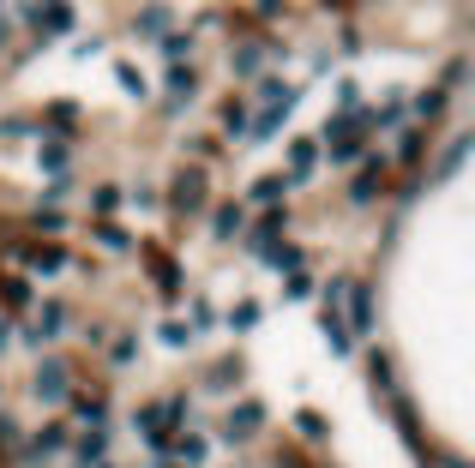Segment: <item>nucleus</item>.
<instances>
[{"instance_id": "5", "label": "nucleus", "mask_w": 475, "mask_h": 468, "mask_svg": "<svg viewBox=\"0 0 475 468\" xmlns=\"http://www.w3.org/2000/svg\"><path fill=\"white\" fill-rule=\"evenodd\" d=\"M60 330H67V307H60V300H43V307H37V318H30V342L43 348V342H55Z\"/></svg>"}, {"instance_id": "12", "label": "nucleus", "mask_w": 475, "mask_h": 468, "mask_svg": "<svg viewBox=\"0 0 475 468\" xmlns=\"http://www.w3.org/2000/svg\"><path fill=\"white\" fill-rule=\"evenodd\" d=\"M259 253H265L271 270H301V253H295V246H259Z\"/></svg>"}, {"instance_id": "15", "label": "nucleus", "mask_w": 475, "mask_h": 468, "mask_svg": "<svg viewBox=\"0 0 475 468\" xmlns=\"http://www.w3.org/2000/svg\"><path fill=\"white\" fill-rule=\"evenodd\" d=\"M229 325L235 330H253V325H259V300H241V307L229 312Z\"/></svg>"}, {"instance_id": "22", "label": "nucleus", "mask_w": 475, "mask_h": 468, "mask_svg": "<svg viewBox=\"0 0 475 468\" xmlns=\"http://www.w3.org/2000/svg\"><path fill=\"white\" fill-rule=\"evenodd\" d=\"M48 127H55V132H72V102H55V109H48Z\"/></svg>"}, {"instance_id": "13", "label": "nucleus", "mask_w": 475, "mask_h": 468, "mask_svg": "<svg viewBox=\"0 0 475 468\" xmlns=\"http://www.w3.org/2000/svg\"><path fill=\"white\" fill-rule=\"evenodd\" d=\"M102 451H109V439H102V426H90L85 439H79V456H85V463H102Z\"/></svg>"}, {"instance_id": "16", "label": "nucleus", "mask_w": 475, "mask_h": 468, "mask_svg": "<svg viewBox=\"0 0 475 468\" xmlns=\"http://www.w3.org/2000/svg\"><path fill=\"white\" fill-rule=\"evenodd\" d=\"M163 342H169V348H187V342H193V325L169 318V325H163Z\"/></svg>"}, {"instance_id": "6", "label": "nucleus", "mask_w": 475, "mask_h": 468, "mask_svg": "<svg viewBox=\"0 0 475 468\" xmlns=\"http://www.w3.org/2000/svg\"><path fill=\"white\" fill-rule=\"evenodd\" d=\"M361 162H367V169L355 174V204H367V199L379 192V186H385V156H374V151H367Z\"/></svg>"}, {"instance_id": "24", "label": "nucleus", "mask_w": 475, "mask_h": 468, "mask_svg": "<svg viewBox=\"0 0 475 468\" xmlns=\"http://www.w3.org/2000/svg\"><path fill=\"white\" fill-rule=\"evenodd\" d=\"M115 204H121V192H115V186H97V211L109 216V211H115Z\"/></svg>"}, {"instance_id": "19", "label": "nucleus", "mask_w": 475, "mask_h": 468, "mask_svg": "<svg viewBox=\"0 0 475 468\" xmlns=\"http://www.w3.org/2000/svg\"><path fill=\"white\" fill-rule=\"evenodd\" d=\"M193 85H199V78H193V67H169V90H174V97H181V90L193 97Z\"/></svg>"}, {"instance_id": "8", "label": "nucleus", "mask_w": 475, "mask_h": 468, "mask_svg": "<svg viewBox=\"0 0 475 468\" xmlns=\"http://www.w3.org/2000/svg\"><path fill=\"white\" fill-rule=\"evenodd\" d=\"M216 241H235V234H241L247 228V216H241V204H216Z\"/></svg>"}, {"instance_id": "3", "label": "nucleus", "mask_w": 475, "mask_h": 468, "mask_svg": "<svg viewBox=\"0 0 475 468\" xmlns=\"http://www.w3.org/2000/svg\"><path fill=\"white\" fill-rule=\"evenodd\" d=\"M343 295H349V337H367V330H374V288L367 283H343Z\"/></svg>"}, {"instance_id": "9", "label": "nucleus", "mask_w": 475, "mask_h": 468, "mask_svg": "<svg viewBox=\"0 0 475 468\" xmlns=\"http://www.w3.org/2000/svg\"><path fill=\"white\" fill-rule=\"evenodd\" d=\"M247 127H253V120H247V102L229 97L223 102V132H229V139H247Z\"/></svg>"}, {"instance_id": "21", "label": "nucleus", "mask_w": 475, "mask_h": 468, "mask_svg": "<svg viewBox=\"0 0 475 468\" xmlns=\"http://www.w3.org/2000/svg\"><path fill=\"white\" fill-rule=\"evenodd\" d=\"M295 426H301L307 439H325V421H319V414H313V409H301V414H295Z\"/></svg>"}, {"instance_id": "18", "label": "nucleus", "mask_w": 475, "mask_h": 468, "mask_svg": "<svg viewBox=\"0 0 475 468\" xmlns=\"http://www.w3.org/2000/svg\"><path fill=\"white\" fill-rule=\"evenodd\" d=\"M259 60H265V48H241V55H235V72H241V78H253V72H259Z\"/></svg>"}, {"instance_id": "1", "label": "nucleus", "mask_w": 475, "mask_h": 468, "mask_svg": "<svg viewBox=\"0 0 475 468\" xmlns=\"http://www.w3.org/2000/svg\"><path fill=\"white\" fill-rule=\"evenodd\" d=\"M169 204H174V216H193V211H199V204H205V169H181V174H174Z\"/></svg>"}, {"instance_id": "11", "label": "nucleus", "mask_w": 475, "mask_h": 468, "mask_svg": "<svg viewBox=\"0 0 475 468\" xmlns=\"http://www.w3.org/2000/svg\"><path fill=\"white\" fill-rule=\"evenodd\" d=\"M289 156H295V181H307V174L319 169V144H307V139L295 144V151H289Z\"/></svg>"}, {"instance_id": "23", "label": "nucleus", "mask_w": 475, "mask_h": 468, "mask_svg": "<svg viewBox=\"0 0 475 468\" xmlns=\"http://www.w3.org/2000/svg\"><path fill=\"white\" fill-rule=\"evenodd\" d=\"M43 169H48V174L67 169V144H48V151H43Z\"/></svg>"}, {"instance_id": "2", "label": "nucleus", "mask_w": 475, "mask_h": 468, "mask_svg": "<svg viewBox=\"0 0 475 468\" xmlns=\"http://www.w3.org/2000/svg\"><path fill=\"white\" fill-rule=\"evenodd\" d=\"M30 390H37L43 402H60V397L72 390V372H67V360H60V355H48L43 367H37V384H30Z\"/></svg>"}, {"instance_id": "20", "label": "nucleus", "mask_w": 475, "mask_h": 468, "mask_svg": "<svg viewBox=\"0 0 475 468\" xmlns=\"http://www.w3.org/2000/svg\"><path fill=\"white\" fill-rule=\"evenodd\" d=\"M283 186H289V181H283V174H265V181H259V186H253V199H283Z\"/></svg>"}, {"instance_id": "17", "label": "nucleus", "mask_w": 475, "mask_h": 468, "mask_svg": "<svg viewBox=\"0 0 475 468\" xmlns=\"http://www.w3.org/2000/svg\"><path fill=\"white\" fill-rule=\"evenodd\" d=\"M72 414L90 421V426H102V397H79V402H72Z\"/></svg>"}, {"instance_id": "7", "label": "nucleus", "mask_w": 475, "mask_h": 468, "mask_svg": "<svg viewBox=\"0 0 475 468\" xmlns=\"http://www.w3.org/2000/svg\"><path fill=\"white\" fill-rule=\"evenodd\" d=\"M60 265H67L60 246H25V270H37V276H55Z\"/></svg>"}, {"instance_id": "10", "label": "nucleus", "mask_w": 475, "mask_h": 468, "mask_svg": "<svg viewBox=\"0 0 475 468\" xmlns=\"http://www.w3.org/2000/svg\"><path fill=\"white\" fill-rule=\"evenodd\" d=\"M60 444H67V426H43V432L30 439V456H55Z\"/></svg>"}, {"instance_id": "4", "label": "nucleus", "mask_w": 475, "mask_h": 468, "mask_svg": "<svg viewBox=\"0 0 475 468\" xmlns=\"http://www.w3.org/2000/svg\"><path fill=\"white\" fill-rule=\"evenodd\" d=\"M259 426H265V409H259V402H241V409H229V421H223V439H229V444H247Z\"/></svg>"}, {"instance_id": "25", "label": "nucleus", "mask_w": 475, "mask_h": 468, "mask_svg": "<svg viewBox=\"0 0 475 468\" xmlns=\"http://www.w3.org/2000/svg\"><path fill=\"white\" fill-rule=\"evenodd\" d=\"M6 342H13V330H6V325H0V355H6Z\"/></svg>"}, {"instance_id": "14", "label": "nucleus", "mask_w": 475, "mask_h": 468, "mask_svg": "<svg viewBox=\"0 0 475 468\" xmlns=\"http://www.w3.org/2000/svg\"><path fill=\"white\" fill-rule=\"evenodd\" d=\"M139 30H144V36H163V30H169V13H163V6H144V13H139Z\"/></svg>"}]
</instances>
